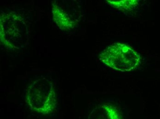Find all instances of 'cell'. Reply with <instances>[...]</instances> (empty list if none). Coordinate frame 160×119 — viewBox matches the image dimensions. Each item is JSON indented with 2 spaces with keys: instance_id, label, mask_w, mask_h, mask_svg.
Returning a JSON list of instances; mask_svg holds the SVG:
<instances>
[{
  "instance_id": "3957f363",
  "label": "cell",
  "mask_w": 160,
  "mask_h": 119,
  "mask_svg": "<svg viewBox=\"0 0 160 119\" xmlns=\"http://www.w3.org/2000/svg\"><path fill=\"white\" fill-rule=\"evenodd\" d=\"M140 0H106L112 6L122 11L130 10L137 6Z\"/></svg>"
},
{
  "instance_id": "6da1fadb",
  "label": "cell",
  "mask_w": 160,
  "mask_h": 119,
  "mask_svg": "<svg viewBox=\"0 0 160 119\" xmlns=\"http://www.w3.org/2000/svg\"><path fill=\"white\" fill-rule=\"evenodd\" d=\"M100 60L107 66L121 71H131L141 63L139 54L131 46L122 43L108 46L100 54Z\"/></svg>"
},
{
  "instance_id": "7a4b0ae2",
  "label": "cell",
  "mask_w": 160,
  "mask_h": 119,
  "mask_svg": "<svg viewBox=\"0 0 160 119\" xmlns=\"http://www.w3.org/2000/svg\"><path fill=\"white\" fill-rule=\"evenodd\" d=\"M27 100L31 109L48 114L54 109L55 94L52 84L45 79L36 80L29 87Z\"/></svg>"
}]
</instances>
